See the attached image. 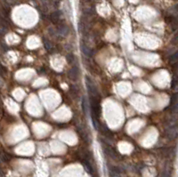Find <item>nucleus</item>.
I'll return each instance as SVG.
<instances>
[{"label":"nucleus","instance_id":"obj_1","mask_svg":"<svg viewBox=\"0 0 178 177\" xmlns=\"http://www.w3.org/2000/svg\"><path fill=\"white\" fill-rule=\"evenodd\" d=\"M99 96H90V109L91 115H93L99 120L101 116V105H100Z\"/></svg>","mask_w":178,"mask_h":177},{"label":"nucleus","instance_id":"obj_2","mask_svg":"<svg viewBox=\"0 0 178 177\" xmlns=\"http://www.w3.org/2000/svg\"><path fill=\"white\" fill-rule=\"evenodd\" d=\"M86 88H87L90 96H99L98 92L96 90V87L88 77H86Z\"/></svg>","mask_w":178,"mask_h":177},{"label":"nucleus","instance_id":"obj_3","mask_svg":"<svg viewBox=\"0 0 178 177\" xmlns=\"http://www.w3.org/2000/svg\"><path fill=\"white\" fill-rule=\"evenodd\" d=\"M103 150L105 151V153L111 157H112L113 159H118L119 158V154L115 151V150L113 148H111L110 145H105L103 143Z\"/></svg>","mask_w":178,"mask_h":177},{"label":"nucleus","instance_id":"obj_4","mask_svg":"<svg viewBox=\"0 0 178 177\" xmlns=\"http://www.w3.org/2000/svg\"><path fill=\"white\" fill-rule=\"evenodd\" d=\"M69 78H70L71 80L73 81H77L78 79H79V67L75 65V66H73L71 69L69 71Z\"/></svg>","mask_w":178,"mask_h":177},{"label":"nucleus","instance_id":"obj_5","mask_svg":"<svg viewBox=\"0 0 178 177\" xmlns=\"http://www.w3.org/2000/svg\"><path fill=\"white\" fill-rule=\"evenodd\" d=\"M70 29L66 25H58L56 28V34L61 37H66L69 34Z\"/></svg>","mask_w":178,"mask_h":177},{"label":"nucleus","instance_id":"obj_6","mask_svg":"<svg viewBox=\"0 0 178 177\" xmlns=\"http://www.w3.org/2000/svg\"><path fill=\"white\" fill-rule=\"evenodd\" d=\"M98 130L101 131L102 134L106 135L107 137H112V133H111V131L105 125H101L99 123V125H98Z\"/></svg>","mask_w":178,"mask_h":177},{"label":"nucleus","instance_id":"obj_7","mask_svg":"<svg viewBox=\"0 0 178 177\" xmlns=\"http://www.w3.org/2000/svg\"><path fill=\"white\" fill-rule=\"evenodd\" d=\"M61 14V13L60 12V11H56V12L52 13L51 15H50V20H51V21H52L53 23L56 24L59 21V20H60Z\"/></svg>","mask_w":178,"mask_h":177},{"label":"nucleus","instance_id":"obj_8","mask_svg":"<svg viewBox=\"0 0 178 177\" xmlns=\"http://www.w3.org/2000/svg\"><path fill=\"white\" fill-rule=\"evenodd\" d=\"M82 164H83V165H84V167H85L86 171L87 172L88 174H93V167H92L91 164L89 163V160H87V159H82Z\"/></svg>","mask_w":178,"mask_h":177},{"label":"nucleus","instance_id":"obj_9","mask_svg":"<svg viewBox=\"0 0 178 177\" xmlns=\"http://www.w3.org/2000/svg\"><path fill=\"white\" fill-rule=\"evenodd\" d=\"M81 51L86 56H92V54H93V51L84 44H81Z\"/></svg>","mask_w":178,"mask_h":177},{"label":"nucleus","instance_id":"obj_10","mask_svg":"<svg viewBox=\"0 0 178 177\" xmlns=\"http://www.w3.org/2000/svg\"><path fill=\"white\" fill-rule=\"evenodd\" d=\"M78 132H79V134L83 138V140H84L85 142H89V136H88V134L86 133V131L84 130L83 128L79 127V129H78Z\"/></svg>","mask_w":178,"mask_h":177},{"label":"nucleus","instance_id":"obj_11","mask_svg":"<svg viewBox=\"0 0 178 177\" xmlns=\"http://www.w3.org/2000/svg\"><path fill=\"white\" fill-rule=\"evenodd\" d=\"M43 45H44V47L47 52H51L53 50V44L46 38H43Z\"/></svg>","mask_w":178,"mask_h":177},{"label":"nucleus","instance_id":"obj_12","mask_svg":"<svg viewBox=\"0 0 178 177\" xmlns=\"http://www.w3.org/2000/svg\"><path fill=\"white\" fill-rule=\"evenodd\" d=\"M0 159L4 162H8L9 160L11 159V157L6 151H0Z\"/></svg>","mask_w":178,"mask_h":177},{"label":"nucleus","instance_id":"obj_13","mask_svg":"<svg viewBox=\"0 0 178 177\" xmlns=\"http://www.w3.org/2000/svg\"><path fill=\"white\" fill-rule=\"evenodd\" d=\"M66 59H67V61L69 63H74L75 62V56L73 53H69V54L66 55Z\"/></svg>","mask_w":178,"mask_h":177},{"label":"nucleus","instance_id":"obj_14","mask_svg":"<svg viewBox=\"0 0 178 177\" xmlns=\"http://www.w3.org/2000/svg\"><path fill=\"white\" fill-rule=\"evenodd\" d=\"M169 61L171 63H175L177 61V52H175L174 54H172V56L169 59Z\"/></svg>","mask_w":178,"mask_h":177},{"label":"nucleus","instance_id":"obj_15","mask_svg":"<svg viewBox=\"0 0 178 177\" xmlns=\"http://www.w3.org/2000/svg\"><path fill=\"white\" fill-rule=\"evenodd\" d=\"M6 74V68L4 67L2 64L0 63V76L1 77H5V75Z\"/></svg>","mask_w":178,"mask_h":177},{"label":"nucleus","instance_id":"obj_16","mask_svg":"<svg viewBox=\"0 0 178 177\" xmlns=\"http://www.w3.org/2000/svg\"><path fill=\"white\" fill-rule=\"evenodd\" d=\"M82 107H83L84 112L86 113V111H87V106H86V100L85 98L82 99Z\"/></svg>","mask_w":178,"mask_h":177},{"label":"nucleus","instance_id":"obj_17","mask_svg":"<svg viewBox=\"0 0 178 177\" xmlns=\"http://www.w3.org/2000/svg\"><path fill=\"white\" fill-rule=\"evenodd\" d=\"M171 176V171L168 169H165L162 174V177H170Z\"/></svg>","mask_w":178,"mask_h":177},{"label":"nucleus","instance_id":"obj_18","mask_svg":"<svg viewBox=\"0 0 178 177\" xmlns=\"http://www.w3.org/2000/svg\"><path fill=\"white\" fill-rule=\"evenodd\" d=\"M71 93L76 96L78 95V93H79V89H78V87L75 86V85H72V87H71Z\"/></svg>","mask_w":178,"mask_h":177},{"label":"nucleus","instance_id":"obj_19","mask_svg":"<svg viewBox=\"0 0 178 177\" xmlns=\"http://www.w3.org/2000/svg\"><path fill=\"white\" fill-rule=\"evenodd\" d=\"M176 85H177V80H176V79H173V81H172V85H171V86L173 87V88H174V87H175L176 86Z\"/></svg>","mask_w":178,"mask_h":177},{"label":"nucleus","instance_id":"obj_20","mask_svg":"<svg viewBox=\"0 0 178 177\" xmlns=\"http://www.w3.org/2000/svg\"><path fill=\"white\" fill-rule=\"evenodd\" d=\"M3 1H6V0H3Z\"/></svg>","mask_w":178,"mask_h":177},{"label":"nucleus","instance_id":"obj_21","mask_svg":"<svg viewBox=\"0 0 178 177\" xmlns=\"http://www.w3.org/2000/svg\"><path fill=\"white\" fill-rule=\"evenodd\" d=\"M175 1H176V0H175Z\"/></svg>","mask_w":178,"mask_h":177}]
</instances>
